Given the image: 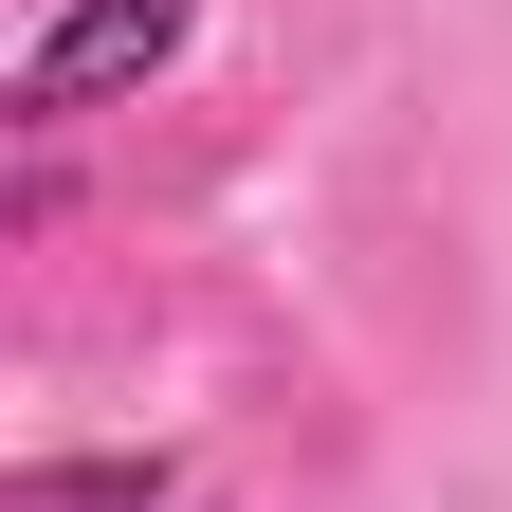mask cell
<instances>
[{
    "instance_id": "6da1fadb",
    "label": "cell",
    "mask_w": 512,
    "mask_h": 512,
    "mask_svg": "<svg viewBox=\"0 0 512 512\" xmlns=\"http://www.w3.org/2000/svg\"><path fill=\"white\" fill-rule=\"evenodd\" d=\"M183 37H202V0H55V19H37V55H19V110H92V92H147Z\"/></svg>"
},
{
    "instance_id": "7a4b0ae2",
    "label": "cell",
    "mask_w": 512,
    "mask_h": 512,
    "mask_svg": "<svg viewBox=\"0 0 512 512\" xmlns=\"http://www.w3.org/2000/svg\"><path fill=\"white\" fill-rule=\"evenodd\" d=\"M19 512H147V476H19Z\"/></svg>"
}]
</instances>
